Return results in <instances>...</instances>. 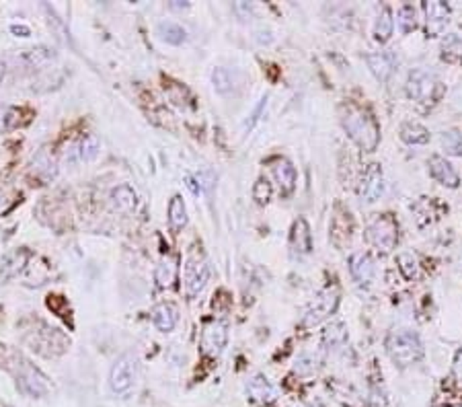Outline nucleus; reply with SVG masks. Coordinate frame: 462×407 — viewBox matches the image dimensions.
Segmentation results:
<instances>
[{
    "instance_id": "30",
    "label": "nucleus",
    "mask_w": 462,
    "mask_h": 407,
    "mask_svg": "<svg viewBox=\"0 0 462 407\" xmlns=\"http://www.w3.org/2000/svg\"><path fill=\"white\" fill-rule=\"evenodd\" d=\"M214 183H216V177H214L212 171L195 173V175L187 177V188H190L193 195H202V193L210 192Z\"/></svg>"
},
{
    "instance_id": "3",
    "label": "nucleus",
    "mask_w": 462,
    "mask_h": 407,
    "mask_svg": "<svg viewBox=\"0 0 462 407\" xmlns=\"http://www.w3.org/2000/svg\"><path fill=\"white\" fill-rule=\"evenodd\" d=\"M407 95L417 103H436L444 95V85L436 74L420 68L407 79Z\"/></svg>"
},
{
    "instance_id": "38",
    "label": "nucleus",
    "mask_w": 462,
    "mask_h": 407,
    "mask_svg": "<svg viewBox=\"0 0 462 407\" xmlns=\"http://www.w3.org/2000/svg\"><path fill=\"white\" fill-rule=\"evenodd\" d=\"M316 365H318V358L304 354V356H300L298 362H296V372H298V374H311V372H315L316 370Z\"/></svg>"
},
{
    "instance_id": "20",
    "label": "nucleus",
    "mask_w": 462,
    "mask_h": 407,
    "mask_svg": "<svg viewBox=\"0 0 462 407\" xmlns=\"http://www.w3.org/2000/svg\"><path fill=\"white\" fill-rule=\"evenodd\" d=\"M352 216L350 212H337L335 218H333V224H331V239L335 243L337 247H343L350 243L352 239Z\"/></svg>"
},
{
    "instance_id": "31",
    "label": "nucleus",
    "mask_w": 462,
    "mask_h": 407,
    "mask_svg": "<svg viewBox=\"0 0 462 407\" xmlns=\"http://www.w3.org/2000/svg\"><path fill=\"white\" fill-rule=\"evenodd\" d=\"M72 152L76 154L79 161H93L99 154V140L97 136H86L81 140V144L72 147Z\"/></svg>"
},
{
    "instance_id": "9",
    "label": "nucleus",
    "mask_w": 462,
    "mask_h": 407,
    "mask_svg": "<svg viewBox=\"0 0 462 407\" xmlns=\"http://www.w3.org/2000/svg\"><path fill=\"white\" fill-rule=\"evenodd\" d=\"M384 192V179H382V171H380V165L372 163L368 165V169L362 173V179H359V185H357V193L362 197V202H376L380 195Z\"/></svg>"
},
{
    "instance_id": "25",
    "label": "nucleus",
    "mask_w": 462,
    "mask_h": 407,
    "mask_svg": "<svg viewBox=\"0 0 462 407\" xmlns=\"http://www.w3.org/2000/svg\"><path fill=\"white\" fill-rule=\"evenodd\" d=\"M393 27H395V21H393L391 8H388V6H382L379 17H376V23H374V38H376V42H388L391 35H393Z\"/></svg>"
},
{
    "instance_id": "35",
    "label": "nucleus",
    "mask_w": 462,
    "mask_h": 407,
    "mask_svg": "<svg viewBox=\"0 0 462 407\" xmlns=\"http://www.w3.org/2000/svg\"><path fill=\"white\" fill-rule=\"evenodd\" d=\"M399 270L400 274L407 280H415L420 276V263L411 253H403L399 256Z\"/></svg>"
},
{
    "instance_id": "19",
    "label": "nucleus",
    "mask_w": 462,
    "mask_h": 407,
    "mask_svg": "<svg viewBox=\"0 0 462 407\" xmlns=\"http://www.w3.org/2000/svg\"><path fill=\"white\" fill-rule=\"evenodd\" d=\"M150 315H152L154 325H156L161 331H171V329L177 325V321H179V311H177V306L171 304V302H161V304H156Z\"/></svg>"
},
{
    "instance_id": "27",
    "label": "nucleus",
    "mask_w": 462,
    "mask_h": 407,
    "mask_svg": "<svg viewBox=\"0 0 462 407\" xmlns=\"http://www.w3.org/2000/svg\"><path fill=\"white\" fill-rule=\"evenodd\" d=\"M400 140L407 144H425L429 142V132L417 122H405L400 126Z\"/></svg>"
},
{
    "instance_id": "5",
    "label": "nucleus",
    "mask_w": 462,
    "mask_h": 407,
    "mask_svg": "<svg viewBox=\"0 0 462 407\" xmlns=\"http://www.w3.org/2000/svg\"><path fill=\"white\" fill-rule=\"evenodd\" d=\"M339 304V288L337 286H327L315 297V300L308 304L302 317V327H315L323 323L327 317H331L337 311Z\"/></svg>"
},
{
    "instance_id": "33",
    "label": "nucleus",
    "mask_w": 462,
    "mask_h": 407,
    "mask_svg": "<svg viewBox=\"0 0 462 407\" xmlns=\"http://www.w3.org/2000/svg\"><path fill=\"white\" fill-rule=\"evenodd\" d=\"M441 147L448 154H454V156H462V134L456 130H448L444 132L440 138Z\"/></svg>"
},
{
    "instance_id": "26",
    "label": "nucleus",
    "mask_w": 462,
    "mask_h": 407,
    "mask_svg": "<svg viewBox=\"0 0 462 407\" xmlns=\"http://www.w3.org/2000/svg\"><path fill=\"white\" fill-rule=\"evenodd\" d=\"M441 60L450 64H461L462 62V38L456 33H450L441 42Z\"/></svg>"
},
{
    "instance_id": "10",
    "label": "nucleus",
    "mask_w": 462,
    "mask_h": 407,
    "mask_svg": "<svg viewBox=\"0 0 462 407\" xmlns=\"http://www.w3.org/2000/svg\"><path fill=\"white\" fill-rule=\"evenodd\" d=\"M446 395V407H454L462 403V348L456 352L454 356V362H452V370H450V377H448V383L444 385Z\"/></svg>"
},
{
    "instance_id": "36",
    "label": "nucleus",
    "mask_w": 462,
    "mask_h": 407,
    "mask_svg": "<svg viewBox=\"0 0 462 407\" xmlns=\"http://www.w3.org/2000/svg\"><path fill=\"white\" fill-rule=\"evenodd\" d=\"M19 202V193L11 190H0V216L8 214Z\"/></svg>"
},
{
    "instance_id": "34",
    "label": "nucleus",
    "mask_w": 462,
    "mask_h": 407,
    "mask_svg": "<svg viewBox=\"0 0 462 407\" xmlns=\"http://www.w3.org/2000/svg\"><path fill=\"white\" fill-rule=\"evenodd\" d=\"M345 338H347V329H345V325L343 323H331L327 329H325V333H323V342L327 343V345H341V343L345 342Z\"/></svg>"
},
{
    "instance_id": "40",
    "label": "nucleus",
    "mask_w": 462,
    "mask_h": 407,
    "mask_svg": "<svg viewBox=\"0 0 462 407\" xmlns=\"http://www.w3.org/2000/svg\"><path fill=\"white\" fill-rule=\"evenodd\" d=\"M372 403H374L372 407H386V399L379 389H374V393H372Z\"/></svg>"
},
{
    "instance_id": "23",
    "label": "nucleus",
    "mask_w": 462,
    "mask_h": 407,
    "mask_svg": "<svg viewBox=\"0 0 462 407\" xmlns=\"http://www.w3.org/2000/svg\"><path fill=\"white\" fill-rule=\"evenodd\" d=\"M212 81H214V86L218 93H229L241 83V74L231 68H216L212 74Z\"/></svg>"
},
{
    "instance_id": "21",
    "label": "nucleus",
    "mask_w": 462,
    "mask_h": 407,
    "mask_svg": "<svg viewBox=\"0 0 462 407\" xmlns=\"http://www.w3.org/2000/svg\"><path fill=\"white\" fill-rule=\"evenodd\" d=\"M111 204L117 212H132L138 204V195L129 185H120L111 192Z\"/></svg>"
},
{
    "instance_id": "8",
    "label": "nucleus",
    "mask_w": 462,
    "mask_h": 407,
    "mask_svg": "<svg viewBox=\"0 0 462 407\" xmlns=\"http://www.w3.org/2000/svg\"><path fill=\"white\" fill-rule=\"evenodd\" d=\"M183 278H185V290L190 297H197L208 280H210V265L206 263V259H202L200 256H191L185 263V270H183Z\"/></svg>"
},
{
    "instance_id": "22",
    "label": "nucleus",
    "mask_w": 462,
    "mask_h": 407,
    "mask_svg": "<svg viewBox=\"0 0 462 407\" xmlns=\"http://www.w3.org/2000/svg\"><path fill=\"white\" fill-rule=\"evenodd\" d=\"M19 383H21L23 389H25L27 393H31V395H42V393H45V379H43L35 368H31V366H23V372L19 374Z\"/></svg>"
},
{
    "instance_id": "7",
    "label": "nucleus",
    "mask_w": 462,
    "mask_h": 407,
    "mask_svg": "<svg viewBox=\"0 0 462 407\" xmlns=\"http://www.w3.org/2000/svg\"><path fill=\"white\" fill-rule=\"evenodd\" d=\"M226 342H229V329L224 323L214 319V321H208L204 325L200 345H202V352L206 356H210V358L220 356L222 350L226 348Z\"/></svg>"
},
{
    "instance_id": "1",
    "label": "nucleus",
    "mask_w": 462,
    "mask_h": 407,
    "mask_svg": "<svg viewBox=\"0 0 462 407\" xmlns=\"http://www.w3.org/2000/svg\"><path fill=\"white\" fill-rule=\"evenodd\" d=\"M341 124L347 136L366 152H374L380 144V126L368 109L347 103L341 109Z\"/></svg>"
},
{
    "instance_id": "11",
    "label": "nucleus",
    "mask_w": 462,
    "mask_h": 407,
    "mask_svg": "<svg viewBox=\"0 0 462 407\" xmlns=\"http://www.w3.org/2000/svg\"><path fill=\"white\" fill-rule=\"evenodd\" d=\"M366 62H368V68L372 70V74L379 79L380 83H384V81L391 79V74L397 68V56L393 52H388V50H380V52L368 54Z\"/></svg>"
},
{
    "instance_id": "15",
    "label": "nucleus",
    "mask_w": 462,
    "mask_h": 407,
    "mask_svg": "<svg viewBox=\"0 0 462 407\" xmlns=\"http://www.w3.org/2000/svg\"><path fill=\"white\" fill-rule=\"evenodd\" d=\"M290 247L292 251L298 256H306L311 253L313 249V235H311V229H308V222L304 218H298L294 224H292V231H290Z\"/></svg>"
},
{
    "instance_id": "14",
    "label": "nucleus",
    "mask_w": 462,
    "mask_h": 407,
    "mask_svg": "<svg viewBox=\"0 0 462 407\" xmlns=\"http://www.w3.org/2000/svg\"><path fill=\"white\" fill-rule=\"evenodd\" d=\"M423 13L429 35H438L446 23L450 21V6L444 2H423Z\"/></svg>"
},
{
    "instance_id": "13",
    "label": "nucleus",
    "mask_w": 462,
    "mask_h": 407,
    "mask_svg": "<svg viewBox=\"0 0 462 407\" xmlns=\"http://www.w3.org/2000/svg\"><path fill=\"white\" fill-rule=\"evenodd\" d=\"M427 165H429L432 177H434L436 181H440L441 185L452 188V190H456V188L461 185V177H458V173H456V169H454V167L444 159V156L434 154V156L427 161Z\"/></svg>"
},
{
    "instance_id": "17",
    "label": "nucleus",
    "mask_w": 462,
    "mask_h": 407,
    "mask_svg": "<svg viewBox=\"0 0 462 407\" xmlns=\"http://www.w3.org/2000/svg\"><path fill=\"white\" fill-rule=\"evenodd\" d=\"M247 393H249V399L253 403H273L275 397H277L272 383L267 379L259 377V374L253 377L251 381L247 383Z\"/></svg>"
},
{
    "instance_id": "32",
    "label": "nucleus",
    "mask_w": 462,
    "mask_h": 407,
    "mask_svg": "<svg viewBox=\"0 0 462 407\" xmlns=\"http://www.w3.org/2000/svg\"><path fill=\"white\" fill-rule=\"evenodd\" d=\"M397 23H399V29L403 33H411L415 31L417 27V15H415V8L411 4H403L397 13Z\"/></svg>"
},
{
    "instance_id": "12",
    "label": "nucleus",
    "mask_w": 462,
    "mask_h": 407,
    "mask_svg": "<svg viewBox=\"0 0 462 407\" xmlns=\"http://www.w3.org/2000/svg\"><path fill=\"white\" fill-rule=\"evenodd\" d=\"M350 272L352 276L356 280L357 284L362 286H368L372 280H374V274H376V263L370 253L366 251H357L350 258Z\"/></svg>"
},
{
    "instance_id": "2",
    "label": "nucleus",
    "mask_w": 462,
    "mask_h": 407,
    "mask_svg": "<svg viewBox=\"0 0 462 407\" xmlns=\"http://www.w3.org/2000/svg\"><path fill=\"white\" fill-rule=\"evenodd\" d=\"M386 352L395 365L407 368V366L415 365L421 360L423 343H421L420 336L413 333L411 329H395L386 338Z\"/></svg>"
},
{
    "instance_id": "37",
    "label": "nucleus",
    "mask_w": 462,
    "mask_h": 407,
    "mask_svg": "<svg viewBox=\"0 0 462 407\" xmlns=\"http://www.w3.org/2000/svg\"><path fill=\"white\" fill-rule=\"evenodd\" d=\"M253 197L257 200V204H267L272 197V185L267 179H259L253 188Z\"/></svg>"
},
{
    "instance_id": "28",
    "label": "nucleus",
    "mask_w": 462,
    "mask_h": 407,
    "mask_svg": "<svg viewBox=\"0 0 462 407\" xmlns=\"http://www.w3.org/2000/svg\"><path fill=\"white\" fill-rule=\"evenodd\" d=\"M27 258H29L27 251H13V253H8V256L4 258V261H2L0 276H2V278H11V276L19 274L23 268L27 265Z\"/></svg>"
},
{
    "instance_id": "4",
    "label": "nucleus",
    "mask_w": 462,
    "mask_h": 407,
    "mask_svg": "<svg viewBox=\"0 0 462 407\" xmlns=\"http://www.w3.org/2000/svg\"><path fill=\"white\" fill-rule=\"evenodd\" d=\"M366 236H368L372 247H376L384 253L393 251L397 247V243H399V222H397V218L388 214V212L379 214L372 220V224L368 227Z\"/></svg>"
},
{
    "instance_id": "6",
    "label": "nucleus",
    "mask_w": 462,
    "mask_h": 407,
    "mask_svg": "<svg viewBox=\"0 0 462 407\" xmlns=\"http://www.w3.org/2000/svg\"><path fill=\"white\" fill-rule=\"evenodd\" d=\"M136 383V358L134 356H122L117 358V362L111 368L109 374V385L113 389V393L117 395H126L127 391Z\"/></svg>"
},
{
    "instance_id": "39",
    "label": "nucleus",
    "mask_w": 462,
    "mask_h": 407,
    "mask_svg": "<svg viewBox=\"0 0 462 407\" xmlns=\"http://www.w3.org/2000/svg\"><path fill=\"white\" fill-rule=\"evenodd\" d=\"M17 115L19 111L13 108H4L0 109V130H8L13 128L17 124Z\"/></svg>"
},
{
    "instance_id": "43",
    "label": "nucleus",
    "mask_w": 462,
    "mask_h": 407,
    "mask_svg": "<svg viewBox=\"0 0 462 407\" xmlns=\"http://www.w3.org/2000/svg\"><path fill=\"white\" fill-rule=\"evenodd\" d=\"M294 407H315V406H306V403H298V406H294Z\"/></svg>"
},
{
    "instance_id": "16",
    "label": "nucleus",
    "mask_w": 462,
    "mask_h": 407,
    "mask_svg": "<svg viewBox=\"0 0 462 407\" xmlns=\"http://www.w3.org/2000/svg\"><path fill=\"white\" fill-rule=\"evenodd\" d=\"M273 177L279 185L282 193H292L296 188V169L288 159H275L273 163Z\"/></svg>"
},
{
    "instance_id": "24",
    "label": "nucleus",
    "mask_w": 462,
    "mask_h": 407,
    "mask_svg": "<svg viewBox=\"0 0 462 407\" xmlns=\"http://www.w3.org/2000/svg\"><path fill=\"white\" fill-rule=\"evenodd\" d=\"M168 224L173 231H181L187 224V208L181 195H175L168 204Z\"/></svg>"
},
{
    "instance_id": "42",
    "label": "nucleus",
    "mask_w": 462,
    "mask_h": 407,
    "mask_svg": "<svg viewBox=\"0 0 462 407\" xmlns=\"http://www.w3.org/2000/svg\"><path fill=\"white\" fill-rule=\"evenodd\" d=\"M4 72H6V64L0 62V83H2V79H4Z\"/></svg>"
},
{
    "instance_id": "29",
    "label": "nucleus",
    "mask_w": 462,
    "mask_h": 407,
    "mask_svg": "<svg viewBox=\"0 0 462 407\" xmlns=\"http://www.w3.org/2000/svg\"><path fill=\"white\" fill-rule=\"evenodd\" d=\"M158 35H161V40H165L167 43H173V45H179V43H183L187 40V31L181 25H177V23L173 21L161 23L158 25Z\"/></svg>"
},
{
    "instance_id": "18",
    "label": "nucleus",
    "mask_w": 462,
    "mask_h": 407,
    "mask_svg": "<svg viewBox=\"0 0 462 407\" xmlns=\"http://www.w3.org/2000/svg\"><path fill=\"white\" fill-rule=\"evenodd\" d=\"M177 276H179V259H177V256H165L154 272L156 284L161 288H171L177 282Z\"/></svg>"
},
{
    "instance_id": "41",
    "label": "nucleus",
    "mask_w": 462,
    "mask_h": 407,
    "mask_svg": "<svg viewBox=\"0 0 462 407\" xmlns=\"http://www.w3.org/2000/svg\"><path fill=\"white\" fill-rule=\"evenodd\" d=\"M13 33H23V38H25V35H29V29H27V27H17V25H13Z\"/></svg>"
}]
</instances>
